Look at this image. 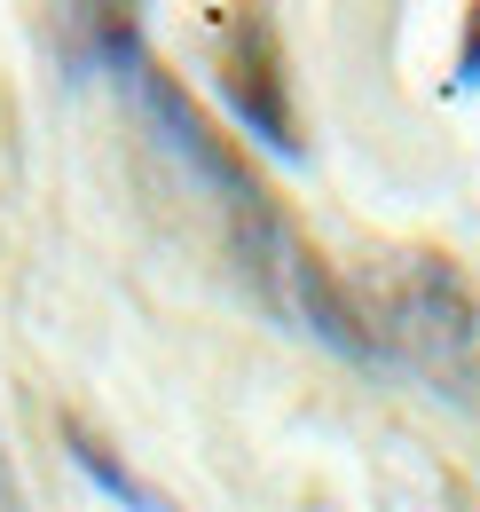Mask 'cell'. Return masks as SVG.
<instances>
[{"label":"cell","mask_w":480,"mask_h":512,"mask_svg":"<svg viewBox=\"0 0 480 512\" xmlns=\"http://www.w3.org/2000/svg\"><path fill=\"white\" fill-rule=\"evenodd\" d=\"M56 48L71 71H111L126 48H142L134 0H56Z\"/></svg>","instance_id":"cell-4"},{"label":"cell","mask_w":480,"mask_h":512,"mask_svg":"<svg viewBox=\"0 0 480 512\" xmlns=\"http://www.w3.org/2000/svg\"><path fill=\"white\" fill-rule=\"evenodd\" d=\"M63 442H71V465H79V473H87V481H95L103 497H119L126 512H174L166 497H158V489H150V481H134V473H126V457H119V449H103L95 434H87V426H71Z\"/></svg>","instance_id":"cell-5"},{"label":"cell","mask_w":480,"mask_h":512,"mask_svg":"<svg viewBox=\"0 0 480 512\" xmlns=\"http://www.w3.org/2000/svg\"><path fill=\"white\" fill-rule=\"evenodd\" d=\"M221 103L237 134L268 142V150H300V119H292V71H284V40L268 24L260 0H244L221 16Z\"/></svg>","instance_id":"cell-3"},{"label":"cell","mask_w":480,"mask_h":512,"mask_svg":"<svg viewBox=\"0 0 480 512\" xmlns=\"http://www.w3.org/2000/svg\"><path fill=\"white\" fill-rule=\"evenodd\" d=\"M111 79H119V95L134 103V119L150 127V142L205 190L221 237H229V260H237V276L252 284V300L276 323L307 331L315 347H331L339 363L386 371V339H378V323H370V300H355V292L315 260V245L284 221V205L260 190V174L237 158V142L189 103V87H174V71L150 64V48H126L119 64H111Z\"/></svg>","instance_id":"cell-1"},{"label":"cell","mask_w":480,"mask_h":512,"mask_svg":"<svg viewBox=\"0 0 480 512\" xmlns=\"http://www.w3.org/2000/svg\"><path fill=\"white\" fill-rule=\"evenodd\" d=\"M457 87H480V0L465 8V32H457Z\"/></svg>","instance_id":"cell-6"},{"label":"cell","mask_w":480,"mask_h":512,"mask_svg":"<svg viewBox=\"0 0 480 512\" xmlns=\"http://www.w3.org/2000/svg\"><path fill=\"white\" fill-rule=\"evenodd\" d=\"M370 323L386 339V371H410L433 394H473L480 386V300L449 253H402L378 284Z\"/></svg>","instance_id":"cell-2"}]
</instances>
